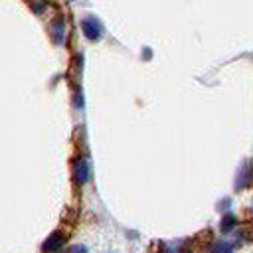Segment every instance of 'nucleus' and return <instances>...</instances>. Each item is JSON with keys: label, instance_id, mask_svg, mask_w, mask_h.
<instances>
[{"label": "nucleus", "instance_id": "f257e3e1", "mask_svg": "<svg viewBox=\"0 0 253 253\" xmlns=\"http://www.w3.org/2000/svg\"><path fill=\"white\" fill-rule=\"evenodd\" d=\"M81 30H83L85 38L91 42H97L103 36V26H101L99 18H95V16H85L81 20Z\"/></svg>", "mask_w": 253, "mask_h": 253}, {"label": "nucleus", "instance_id": "f03ea898", "mask_svg": "<svg viewBox=\"0 0 253 253\" xmlns=\"http://www.w3.org/2000/svg\"><path fill=\"white\" fill-rule=\"evenodd\" d=\"M73 178H75L77 184H85L89 180V164H87V160L79 158L73 164Z\"/></svg>", "mask_w": 253, "mask_h": 253}, {"label": "nucleus", "instance_id": "7ed1b4c3", "mask_svg": "<svg viewBox=\"0 0 253 253\" xmlns=\"http://www.w3.org/2000/svg\"><path fill=\"white\" fill-rule=\"evenodd\" d=\"M65 243V235H61V233H51L45 241H43V251L45 253H53V251H57L61 245Z\"/></svg>", "mask_w": 253, "mask_h": 253}, {"label": "nucleus", "instance_id": "20e7f679", "mask_svg": "<svg viewBox=\"0 0 253 253\" xmlns=\"http://www.w3.org/2000/svg\"><path fill=\"white\" fill-rule=\"evenodd\" d=\"M49 30H51V40H53V43H63V36H65V24H63V20H61V18L55 20Z\"/></svg>", "mask_w": 253, "mask_h": 253}, {"label": "nucleus", "instance_id": "39448f33", "mask_svg": "<svg viewBox=\"0 0 253 253\" xmlns=\"http://www.w3.org/2000/svg\"><path fill=\"white\" fill-rule=\"evenodd\" d=\"M211 251H213V253H231V251H233V245L227 243V241H221V243H215V245L211 247Z\"/></svg>", "mask_w": 253, "mask_h": 253}, {"label": "nucleus", "instance_id": "423d86ee", "mask_svg": "<svg viewBox=\"0 0 253 253\" xmlns=\"http://www.w3.org/2000/svg\"><path fill=\"white\" fill-rule=\"evenodd\" d=\"M235 225V217L231 213H227L223 219H221V231H231V227Z\"/></svg>", "mask_w": 253, "mask_h": 253}, {"label": "nucleus", "instance_id": "0eeeda50", "mask_svg": "<svg viewBox=\"0 0 253 253\" xmlns=\"http://www.w3.org/2000/svg\"><path fill=\"white\" fill-rule=\"evenodd\" d=\"M69 253H87V247H83V245H73V247L69 249Z\"/></svg>", "mask_w": 253, "mask_h": 253}]
</instances>
